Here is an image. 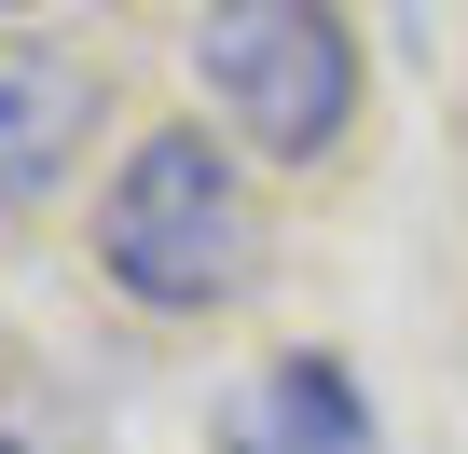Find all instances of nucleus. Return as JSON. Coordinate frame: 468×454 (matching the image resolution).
Wrapping results in <instances>:
<instances>
[{"label": "nucleus", "mask_w": 468, "mask_h": 454, "mask_svg": "<svg viewBox=\"0 0 468 454\" xmlns=\"http://www.w3.org/2000/svg\"><path fill=\"white\" fill-rule=\"evenodd\" d=\"M193 83L262 165H331L358 124V28L331 0H207L193 15Z\"/></svg>", "instance_id": "obj_2"}, {"label": "nucleus", "mask_w": 468, "mask_h": 454, "mask_svg": "<svg viewBox=\"0 0 468 454\" xmlns=\"http://www.w3.org/2000/svg\"><path fill=\"white\" fill-rule=\"evenodd\" d=\"M97 124H111V83H97L69 42H0V220H28V206L83 165Z\"/></svg>", "instance_id": "obj_3"}, {"label": "nucleus", "mask_w": 468, "mask_h": 454, "mask_svg": "<svg viewBox=\"0 0 468 454\" xmlns=\"http://www.w3.org/2000/svg\"><path fill=\"white\" fill-rule=\"evenodd\" d=\"M0 454H42V413L28 399H0Z\"/></svg>", "instance_id": "obj_5"}, {"label": "nucleus", "mask_w": 468, "mask_h": 454, "mask_svg": "<svg viewBox=\"0 0 468 454\" xmlns=\"http://www.w3.org/2000/svg\"><path fill=\"white\" fill-rule=\"evenodd\" d=\"M97 276L152 317H220L234 290L262 276V206L249 165L207 124H138L111 193H97Z\"/></svg>", "instance_id": "obj_1"}, {"label": "nucleus", "mask_w": 468, "mask_h": 454, "mask_svg": "<svg viewBox=\"0 0 468 454\" xmlns=\"http://www.w3.org/2000/svg\"><path fill=\"white\" fill-rule=\"evenodd\" d=\"M0 15H28V0H0Z\"/></svg>", "instance_id": "obj_6"}, {"label": "nucleus", "mask_w": 468, "mask_h": 454, "mask_svg": "<svg viewBox=\"0 0 468 454\" xmlns=\"http://www.w3.org/2000/svg\"><path fill=\"white\" fill-rule=\"evenodd\" d=\"M220 454H372V399L345 358H262L220 399Z\"/></svg>", "instance_id": "obj_4"}]
</instances>
